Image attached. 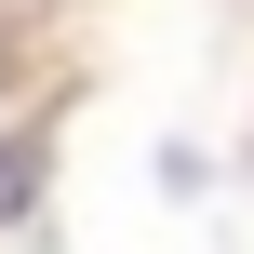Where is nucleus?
Returning <instances> with one entry per match:
<instances>
[]
</instances>
